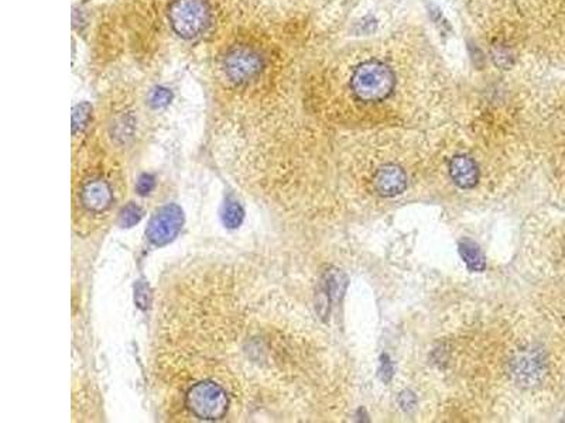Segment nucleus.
Masks as SVG:
<instances>
[{"label": "nucleus", "mask_w": 565, "mask_h": 423, "mask_svg": "<svg viewBox=\"0 0 565 423\" xmlns=\"http://www.w3.org/2000/svg\"><path fill=\"white\" fill-rule=\"evenodd\" d=\"M393 71L381 63L369 61L355 70L350 87L362 102H380L388 98L395 87Z\"/></svg>", "instance_id": "nucleus-1"}, {"label": "nucleus", "mask_w": 565, "mask_h": 423, "mask_svg": "<svg viewBox=\"0 0 565 423\" xmlns=\"http://www.w3.org/2000/svg\"><path fill=\"white\" fill-rule=\"evenodd\" d=\"M186 405L198 419L218 420L228 412V392L214 381H201L188 389Z\"/></svg>", "instance_id": "nucleus-2"}, {"label": "nucleus", "mask_w": 565, "mask_h": 423, "mask_svg": "<svg viewBox=\"0 0 565 423\" xmlns=\"http://www.w3.org/2000/svg\"><path fill=\"white\" fill-rule=\"evenodd\" d=\"M168 20L178 36L194 39L210 23V10L202 0H175L170 6Z\"/></svg>", "instance_id": "nucleus-3"}, {"label": "nucleus", "mask_w": 565, "mask_h": 423, "mask_svg": "<svg viewBox=\"0 0 565 423\" xmlns=\"http://www.w3.org/2000/svg\"><path fill=\"white\" fill-rule=\"evenodd\" d=\"M263 70V59L259 52L248 47L232 50L224 61L226 78L235 85H245L259 76Z\"/></svg>", "instance_id": "nucleus-4"}, {"label": "nucleus", "mask_w": 565, "mask_h": 423, "mask_svg": "<svg viewBox=\"0 0 565 423\" xmlns=\"http://www.w3.org/2000/svg\"><path fill=\"white\" fill-rule=\"evenodd\" d=\"M184 223V215L180 206L167 205L159 209L147 227V238L157 247L168 245L178 233H180Z\"/></svg>", "instance_id": "nucleus-5"}, {"label": "nucleus", "mask_w": 565, "mask_h": 423, "mask_svg": "<svg viewBox=\"0 0 565 423\" xmlns=\"http://www.w3.org/2000/svg\"><path fill=\"white\" fill-rule=\"evenodd\" d=\"M79 196L82 206L91 214H103L113 202L112 188L102 178L86 180L81 188Z\"/></svg>", "instance_id": "nucleus-6"}, {"label": "nucleus", "mask_w": 565, "mask_h": 423, "mask_svg": "<svg viewBox=\"0 0 565 423\" xmlns=\"http://www.w3.org/2000/svg\"><path fill=\"white\" fill-rule=\"evenodd\" d=\"M375 188L381 196H396L407 188V176L406 172L397 165H384L381 167L375 176Z\"/></svg>", "instance_id": "nucleus-7"}, {"label": "nucleus", "mask_w": 565, "mask_h": 423, "mask_svg": "<svg viewBox=\"0 0 565 423\" xmlns=\"http://www.w3.org/2000/svg\"><path fill=\"white\" fill-rule=\"evenodd\" d=\"M513 374L519 382L534 384L543 374V361L533 351L522 353L513 362Z\"/></svg>", "instance_id": "nucleus-8"}, {"label": "nucleus", "mask_w": 565, "mask_h": 423, "mask_svg": "<svg viewBox=\"0 0 565 423\" xmlns=\"http://www.w3.org/2000/svg\"><path fill=\"white\" fill-rule=\"evenodd\" d=\"M450 174L454 183L462 189H470L478 184V167L466 156H457L450 163Z\"/></svg>", "instance_id": "nucleus-9"}, {"label": "nucleus", "mask_w": 565, "mask_h": 423, "mask_svg": "<svg viewBox=\"0 0 565 423\" xmlns=\"http://www.w3.org/2000/svg\"><path fill=\"white\" fill-rule=\"evenodd\" d=\"M459 254L470 271H477L478 273V271L485 269V257L481 253L478 245H475L473 241L462 240L459 243Z\"/></svg>", "instance_id": "nucleus-10"}, {"label": "nucleus", "mask_w": 565, "mask_h": 423, "mask_svg": "<svg viewBox=\"0 0 565 423\" xmlns=\"http://www.w3.org/2000/svg\"><path fill=\"white\" fill-rule=\"evenodd\" d=\"M244 218H245V212L241 203L235 199H228L222 210L224 225L229 229H236L237 226H241V223L244 222Z\"/></svg>", "instance_id": "nucleus-11"}, {"label": "nucleus", "mask_w": 565, "mask_h": 423, "mask_svg": "<svg viewBox=\"0 0 565 423\" xmlns=\"http://www.w3.org/2000/svg\"><path fill=\"white\" fill-rule=\"evenodd\" d=\"M91 113H92V107L88 102H82L74 107L72 110V134L74 136L82 133L86 129L89 123V118H91Z\"/></svg>", "instance_id": "nucleus-12"}, {"label": "nucleus", "mask_w": 565, "mask_h": 423, "mask_svg": "<svg viewBox=\"0 0 565 423\" xmlns=\"http://www.w3.org/2000/svg\"><path fill=\"white\" fill-rule=\"evenodd\" d=\"M171 99H172V94L170 92V90L167 87L159 86L152 90L150 96H148V103H150L153 109H161V107H166L171 102Z\"/></svg>", "instance_id": "nucleus-13"}, {"label": "nucleus", "mask_w": 565, "mask_h": 423, "mask_svg": "<svg viewBox=\"0 0 565 423\" xmlns=\"http://www.w3.org/2000/svg\"><path fill=\"white\" fill-rule=\"evenodd\" d=\"M143 216V212L141 209L136 205V203H129L123 210H122V215H121V225L123 227H132L135 225H137L140 222Z\"/></svg>", "instance_id": "nucleus-14"}, {"label": "nucleus", "mask_w": 565, "mask_h": 423, "mask_svg": "<svg viewBox=\"0 0 565 423\" xmlns=\"http://www.w3.org/2000/svg\"><path fill=\"white\" fill-rule=\"evenodd\" d=\"M135 300L139 308L144 309L148 305H150V300H152V293H150V288H148L147 284L144 282H139L136 287V292H135Z\"/></svg>", "instance_id": "nucleus-15"}, {"label": "nucleus", "mask_w": 565, "mask_h": 423, "mask_svg": "<svg viewBox=\"0 0 565 423\" xmlns=\"http://www.w3.org/2000/svg\"><path fill=\"white\" fill-rule=\"evenodd\" d=\"M155 187H156L155 176L150 175V174H143V175L139 178V180H137L136 189H137V194H139V195L147 196L148 194H150V192L155 189Z\"/></svg>", "instance_id": "nucleus-16"}, {"label": "nucleus", "mask_w": 565, "mask_h": 423, "mask_svg": "<svg viewBox=\"0 0 565 423\" xmlns=\"http://www.w3.org/2000/svg\"><path fill=\"white\" fill-rule=\"evenodd\" d=\"M399 404L404 411H410L415 406V404H417V400H415V395L413 394V392L404 391L399 397Z\"/></svg>", "instance_id": "nucleus-17"}, {"label": "nucleus", "mask_w": 565, "mask_h": 423, "mask_svg": "<svg viewBox=\"0 0 565 423\" xmlns=\"http://www.w3.org/2000/svg\"><path fill=\"white\" fill-rule=\"evenodd\" d=\"M379 375L384 382L390 381V378L393 375V367H392V362L389 361V358H383L380 370H379Z\"/></svg>", "instance_id": "nucleus-18"}]
</instances>
